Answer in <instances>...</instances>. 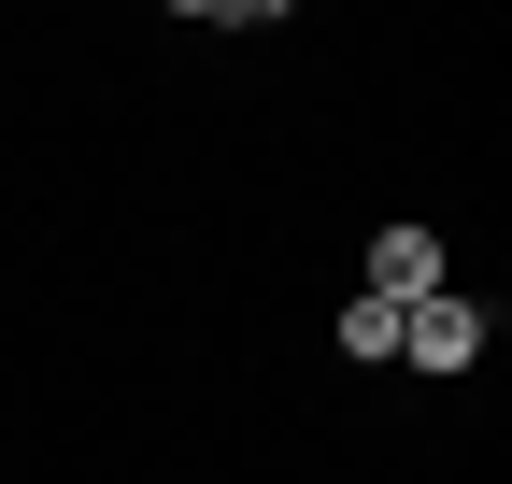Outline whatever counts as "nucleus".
<instances>
[{"mask_svg": "<svg viewBox=\"0 0 512 484\" xmlns=\"http://www.w3.org/2000/svg\"><path fill=\"white\" fill-rule=\"evenodd\" d=\"M370 299H384V314L441 299V242H427V228H384V242H370Z\"/></svg>", "mask_w": 512, "mask_h": 484, "instance_id": "1", "label": "nucleus"}, {"mask_svg": "<svg viewBox=\"0 0 512 484\" xmlns=\"http://www.w3.org/2000/svg\"><path fill=\"white\" fill-rule=\"evenodd\" d=\"M470 342H484V314H470V299H413V314H399V356H427V371H456Z\"/></svg>", "mask_w": 512, "mask_h": 484, "instance_id": "2", "label": "nucleus"}, {"mask_svg": "<svg viewBox=\"0 0 512 484\" xmlns=\"http://www.w3.org/2000/svg\"><path fill=\"white\" fill-rule=\"evenodd\" d=\"M342 356H370V371H384V356H399V314H384V299H356V314H342Z\"/></svg>", "mask_w": 512, "mask_h": 484, "instance_id": "3", "label": "nucleus"}]
</instances>
